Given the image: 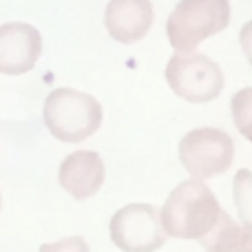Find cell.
Masks as SVG:
<instances>
[{"mask_svg":"<svg viewBox=\"0 0 252 252\" xmlns=\"http://www.w3.org/2000/svg\"><path fill=\"white\" fill-rule=\"evenodd\" d=\"M151 0H109L104 11V25L111 38L122 44L142 40L153 27Z\"/></svg>","mask_w":252,"mask_h":252,"instance_id":"9c48e42d","label":"cell"},{"mask_svg":"<svg viewBox=\"0 0 252 252\" xmlns=\"http://www.w3.org/2000/svg\"><path fill=\"white\" fill-rule=\"evenodd\" d=\"M223 252H252V235L248 230L241 232V237L235 241V244H230Z\"/></svg>","mask_w":252,"mask_h":252,"instance_id":"5bb4252c","label":"cell"},{"mask_svg":"<svg viewBox=\"0 0 252 252\" xmlns=\"http://www.w3.org/2000/svg\"><path fill=\"white\" fill-rule=\"evenodd\" d=\"M104 161L93 151H75L66 155L60 164V186L69 192L73 199L87 201L95 195L104 184Z\"/></svg>","mask_w":252,"mask_h":252,"instance_id":"ba28073f","label":"cell"},{"mask_svg":"<svg viewBox=\"0 0 252 252\" xmlns=\"http://www.w3.org/2000/svg\"><path fill=\"white\" fill-rule=\"evenodd\" d=\"M228 25V0H182L166 20V33L175 51H192L197 44L223 31Z\"/></svg>","mask_w":252,"mask_h":252,"instance_id":"3957f363","label":"cell"},{"mask_svg":"<svg viewBox=\"0 0 252 252\" xmlns=\"http://www.w3.org/2000/svg\"><path fill=\"white\" fill-rule=\"evenodd\" d=\"M221 213L223 208L204 179H188L179 184L164 201L159 221L166 237L201 241L213 232Z\"/></svg>","mask_w":252,"mask_h":252,"instance_id":"6da1fadb","label":"cell"},{"mask_svg":"<svg viewBox=\"0 0 252 252\" xmlns=\"http://www.w3.org/2000/svg\"><path fill=\"white\" fill-rule=\"evenodd\" d=\"M40 252H89V244L84 237H66L56 244H42Z\"/></svg>","mask_w":252,"mask_h":252,"instance_id":"7c38bea8","label":"cell"},{"mask_svg":"<svg viewBox=\"0 0 252 252\" xmlns=\"http://www.w3.org/2000/svg\"><path fill=\"white\" fill-rule=\"evenodd\" d=\"M109 232L111 241L122 252H155L166 241L159 210L151 204H130L120 208L111 219Z\"/></svg>","mask_w":252,"mask_h":252,"instance_id":"8992f818","label":"cell"},{"mask_svg":"<svg viewBox=\"0 0 252 252\" xmlns=\"http://www.w3.org/2000/svg\"><path fill=\"white\" fill-rule=\"evenodd\" d=\"M232 199H235L241 226L252 235V170H237L232 179Z\"/></svg>","mask_w":252,"mask_h":252,"instance_id":"30bf717a","label":"cell"},{"mask_svg":"<svg viewBox=\"0 0 252 252\" xmlns=\"http://www.w3.org/2000/svg\"><path fill=\"white\" fill-rule=\"evenodd\" d=\"M235 159L232 137L221 128L201 126L186 133L179 142V161L195 179L223 175Z\"/></svg>","mask_w":252,"mask_h":252,"instance_id":"5b68a950","label":"cell"},{"mask_svg":"<svg viewBox=\"0 0 252 252\" xmlns=\"http://www.w3.org/2000/svg\"><path fill=\"white\" fill-rule=\"evenodd\" d=\"M166 82L177 97L192 104L213 102L223 91V73L204 53L177 51L166 64Z\"/></svg>","mask_w":252,"mask_h":252,"instance_id":"277c9868","label":"cell"},{"mask_svg":"<svg viewBox=\"0 0 252 252\" xmlns=\"http://www.w3.org/2000/svg\"><path fill=\"white\" fill-rule=\"evenodd\" d=\"M42 53V35L29 22L0 25V73L22 75L35 66Z\"/></svg>","mask_w":252,"mask_h":252,"instance_id":"52a82bcc","label":"cell"},{"mask_svg":"<svg viewBox=\"0 0 252 252\" xmlns=\"http://www.w3.org/2000/svg\"><path fill=\"white\" fill-rule=\"evenodd\" d=\"M230 113L237 130L252 144V87L241 89L230 100Z\"/></svg>","mask_w":252,"mask_h":252,"instance_id":"8fae6325","label":"cell"},{"mask_svg":"<svg viewBox=\"0 0 252 252\" xmlns=\"http://www.w3.org/2000/svg\"><path fill=\"white\" fill-rule=\"evenodd\" d=\"M44 124L56 139L78 144L102 124V106L93 95L75 89H56L44 100Z\"/></svg>","mask_w":252,"mask_h":252,"instance_id":"7a4b0ae2","label":"cell"},{"mask_svg":"<svg viewBox=\"0 0 252 252\" xmlns=\"http://www.w3.org/2000/svg\"><path fill=\"white\" fill-rule=\"evenodd\" d=\"M239 42H241V49H244L246 58H248V62H250V66H252V20L246 22V25L241 27Z\"/></svg>","mask_w":252,"mask_h":252,"instance_id":"4fadbf2b","label":"cell"},{"mask_svg":"<svg viewBox=\"0 0 252 252\" xmlns=\"http://www.w3.org/2000/svg\"><path fill=\"white\" fill-rule=\"evenodd\" d=\"M0 208H2V197H0Z\"/></svg>","mask_w":252,"mask_h":252,"instance_id":"9a60e30c","label":"cell"}]
</instances>
